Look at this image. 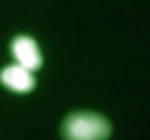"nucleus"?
<instances>
[{"instance_id": "obj_1", "label": "nucleus", "mask_w": 150, "mask_h": 140, "mask_svg": "<svg viewBox=\"0 0 150 140\" xmlns=\"http://www.w3.org/2000/svg\"><path fill=\"white\" fill-rule=\"evenodd\" d=\"M112 133L108 118L98 113H70L63 120V138L65 140H108Z\"/></svg>"}, {"instance_id": "obj_3", "label": "nucleus", "mask_w": 150, "mask_h": 140, "mask_svg": "<svg viewBox=\"0 0 150 140\" xmlns=\"http://www.w3.org/2000/svg\"><path fill=\"white\" fill-rule=\"evenodd\" d=\"M0 83L13 93H30L35 88V75H33V70H28V68L15 63L10 68L0 70Z\"/></svg>"}, {"instance_id": "obj_2", "label": "nucleus", "mask_w": 150, "mask_h": 140, "mask_svg": "<svg viewBox=\"0 0 150 140\" xmlns=\"http://www.w3.org/2000/svg\"><path fill=\"white\" fill-rule=\"evenodd\" d=\"M10 53H13V58H15L18 65H23V68L33 70V73L43 65V53H40L38 43L30 38V35H18V38H13Z\"/></svg>"}]
</instances>
